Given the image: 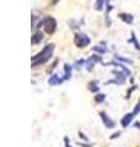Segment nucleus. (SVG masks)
Here are the masks:
<instances>
[{
	"label": "nucleus",
	"instance_id": "obj_1",
	"mask_svg": "<svg viewBox=\"0 0 140 147\" xmlns=\"http://www.w3.org/2000/svg\"><path fill=\"white\" fill-rule=\"evenodd\" d=\"M53 52H54V44H47L38 54H36L32 57V67H36V66L46 64L50 58H52Z\"/></svg>",
	"mask_w": 140,
	"mask_h": 147
},
{
	"label": "nucleus",
	"instance_id": "obj_2",
	"mask_svg": "<svg viewBox=\"0 0 140 147\" xmlns=\"http://www.w3.org/2000/svg\"><path fill=\"white\" fill-rule=\"evenodd\" d=\"M74 42H75L76 47L85 48V47H87V45L91 43V39H90V37H88L87 34L79 33V32H77V33H75V36H74Z\"/></svg>",
	"mask_w": 140,
	"mask_h": 147
},
{
	"label": "nucleus",
	"instance_id": "obj_3",
	"mask_svg": "<svg viewBox=\"0 0 140 147\" xmlns=\"http://www.w3.org/2000/svg\"><path fill=\"white\" fill-rule=\"evenodd\" d=\"M43 28L47 33H49V34L54 33L55 30H57V21H55V18L50 16L46 17L43 20Z\"/></svg>",
	"mask_w": 140,
	"mask_h": 147
},
{
	"label": "nucleus",
	"instance_id": "obj_4",
	"mask_svg": "<svg viewBox=\"0 0 140 147\" xmlns=\"http://www.w3.org/2000/svg\"><path fill=\"white\" fill-rule=\"evenodd\" d=\"M112 74L116 76V79L114 80H109V81H107L106 82V85H111V84H114V85H123L124 82H125V74L123 72H120V71H112Z\"/></svg>",
	"mask_w": 140,
	"mask_h": 147
},
{
	"label": "nucleus",
	"instance_id": "obj_5",
	"mask_svg": "<svg viewBox=\"0 0 140 147\" xmlns=\"http://www.w3.org/2000/svg\"><path fill=\"white\" fill-rule=\"evenodd\" d=\"M99 61H101V57H100V55H97V54H93L92 57H90L86 60L85 66H86V69L88 71H91L93 69V66H95V64H97Z\"/></svg>",
	"mask_w": 140,
	"mask_h": 147
},
{
	"label": "nucleus",
	"instance_id": "obj_6",
	"mask_svg": "<svg viewBox=\"0 0 140 147\" xmlns=\"http://www.w3.org/2000/svg\"><path fill=\"white\" fill-rule=\"evenodd\" d=\"M100 117H101V119H102V123L105 124V126H106L107 129H113V127L116 126V123L112 120V119H111L108 115H107L105 112H100Z\"/></svg>",
	"mask_w": 140,
	"mask_h": 147
},
{
	"label": "nucleus",
	"instance_id": "obj_7",
	"mask_svg": "<svg viewBox=\"0 0 140 147\" xmlns=\"http://www.w3.org/2000/svg\"><path fill=\"white\" fill-rule=\"evenodd\" d=\"M118 16H119L120 20H122L124 24H127V25H132L133 21H134V17H133V15H130V13L122 12V13H119Z\"/></svg>",
	"mask_w": 140,
	"mask_h": 147
},
{
	"label": "nucleus",
	"instance_id": "obj_8",
	"mask_svg": "<svg viewBox=\"0 0 140 147\" xmlns=\"http://www.w3.org/2000/svg\"><path fill=\"white\" fill-rule=\"evenodd\" d=\"M63 81H65V80H64V79H60V77L57 75V74H53V75L49 77L48 84H49L50 86H55V85H62Z\"/></svg>",
	"mask_w": 140,
	"mask_h": 147
},
{
	"label": "nucleus",
	"instance_id": "obj_9",
	"mask_svg": "<svg viewBox=\"0 0 140 147\" xmlns=\"http://www.w3.org/2000/svg\"><path fill=\"white\" fill-rule=\"evenodd\" d=\"M135 115L133 113H128V114H125V115L122 118V120H120V124H122V126L123 127H127L130 123H132V120H133V118H134Z\"/></svg>",
	"mask_w": 140,
	"mask_h": 147
},
{
	"label": "nucleus",
	"instance_id": "obj_10",
	"mask_svg": "<svg viewBox=\"0 0 140 147\" xmlns=\"http://www.w3.org/2000/svg\"><path fill=\"white\" fill-rule=\"evenodd\" d=\"M42 39H43V33L38 31V32H36L35 34H32L31 42H32V44H33V45H36V44H39L42 42Z\"/></svg>",
	"mask_w": 140,
	"mask_h": 147
},
{
	"label": "nucleus",
	"instance_id": "obj_11",
	"mask_svg": "<svg viewBox=\"0 0 140 147\" xmlns=\"http://www.w3.org/2000/svg\"><path fill=\"white\" fill-rule=\"evenodd\" d=\"M87 88L90 90L92 93H97V92L100 91V86H99V81L93 80V81H90L87 85Z\"/></svg>",
	"mask_w": 140,
	"mask_h": 147
},
{
	"label": "nucleus",
	"instance_id": "obj_12",
	"mask_svg": "<svg viewBox=\"0 0 140 147\" xmlns=\"http://www.w3.org/2000/svg\"><path fill=\"white\" fill-rule=\"evenodd\" d=\"M103 65H114V66H117V67H120V69H122V70L124 71V74H125L127 76L132 75V71H130L127 66H124L123 64H120V63H114V61H112V63H109V64H103Z\"/></svg>",
	"mask_w": 140,
	"mask_h": 147
},
{
	"label": "nucleus",
	"instance_id": "obj_13",
	"mask_svg": "<svg viewBox=\"0 0 140 147\" xmlns=\"http://www.w3.org/2000/svg\"><path fill=\"white\" fill-rule=\"evenodd\" d=\"M71 70H73V67H71V65H69V64H64V77L63 79L65 80V81H68V80H70L71 79Z\"/></svg>",
	"mask_w": 140,
	"mask_h": 147
},
{
	"label": "nucleus",
	"instance_id": "obj_14",
	"mask_svg": "<svg viewBox=\"0 0 140 147\" xmlns=\"http://www.w3.org/2000/svg\"><path fill=\"white\" fill-rule=\"evenodd\" d=\"M116 59L118 61H122V63H125V64H128V65H133V60L132 59H129V58H123V57H119V55H116Z\"/></svg>",
	"mask_w": 140,
	"mask_h": 147
},
{
	"label": "nucleus",
	"instance_id": "obj_15",
	"mask_svg": "<svg viewBox=\"0 0 140 147\" xmlns=\"http://www.w3.org/2000/svg\"><path fill=\"white\" fill-rule=\"evenodd\" d=\"M92 50L93 52H96V53H99V54H105L106 52H107V48L105 47H101V45H96V47H93L92 48Z\"/></svg>",
	"mask_w": 140,
	"mask_h": 147
},
{
	"label": "nucleus",
	"instance_id": "obj_16",
	"mask_svg": "<svg viewBox=\"0 0 140 147\" xmlns=\"http://www.w3.org/2000/svg\"><path fill=\"white\" fill-rule=\"evenodd\" d=\"M128 42L130 43V42H133L134 43V47H135V49H140V45H139V42H138V40H137V38H135V34H134V32H132V38H130L129 40H128Z\"/></svg>",
	"mask_w": 140,
	"mask_h": 147
},
{
	"label": "nucleus",
	"instance_id": "obj_17",
	"mask_svg": "<svg viewBox=\"0 0 140 147\" xmlns=\"http://www.w3.org/2000/svg\"><path fill=\"white\" fill-rule=\"evenodd\" d=\"M103 6H105V0H97V1H96V6H95L96 10L102 11V10H103Z\"/></svg>",
	"mask_w": 140,
	"mask_h": 147
},
{
	"label": "nucleus",
	"instance_id": "obj_18",
	"mask_svg": "<svg viewBox=\"0 0 140 147\" xmlns=\"http://www.w3.org/2000/svg\"><path fill=\"white\" fill-rule=\"evenodd\" d=\"M85 64H86L85 59H80V60H77V61L75 63V65H74V66H75L76 70H80V69H81L84 65H85Z\"/></svg>",
	"mask_w": 140,
	"mask_h": 147
},
{
	"label": "nucleus",
	"instance_id": "obj_19",
	"mask_svg": "<svg viewBox=\"0 0 140 147\" xmlns=\"http://www.w3.org/2000/svg\"><path fill=\"white\" fill-rule=\"evenodd\" d=\"M105 99H106V94H103V93H99L95 96V100L97 103H102Z\"/></svg>",
	"mask_w": 140,
	"mask_h": 147
},
{
	"label": "nucleus",
	"instance_id": "obj_20",
	"mask_svg": "<svg viewBox=\"0 0 140 147\" xmlns=\"http://www.w3.org/2000/svg\"><path fill=\"white\" fill-rule=\"evenodd\" d=\"M139 113H140V99H139L138 104L135 105V108H134V110H133V114H134V115H138Z\"/></svg>",
	"mask_w": 140,
	"mask_h": 147
},
{
	"label": "nucleus",
	"instance_id": "obj_21",
	"mask_svg": "<svg viewBox=\"0 0 140 147\" xmlns=\"http://www.w3.org/2000/svg\"><path fill=\"white\" fill-rule=\"evenodd\" d=\"M119 136H120V132L118 131V132H116V134L111 135V140H114V139H117V137H119Z\"/></svg>",
	"mask_w": 140,
	"mask_h": 147
},
{
	"label": "nucleus",
	"instance_id": "obj_22",
	"mask_svg": "<svg viewBox=\"0 0 140 147\" xmlns=\"http://www.w3.org/2000/svg\"><path fill=\"white\" fill-rule=\"evenodd\" d=\"M135 88H137V86H133V87H132V88H130V90H129V92H128V94H127V98H129V97H130V94H132V92H133V91H134Z\"/></svg>",
	"mask_w": 140,
	"mask_h": 147
},
{
	"label": "nucleus",
	"instance_id": "obj_23",
	"mask_svg": "<svg viewBox=\"0 0 140 147\" xmlns=\"http://www.w3.org/2000/svg\"><path fill=\"white\" fill-rule=\"evenodd\" d=\"M64 141H65V147H73L71 145L69 144V140H68V137H64Z\"/></svg>",
	"mask_w": 140,
	"mask_h": 147
},
{
	"label": "nucleus",
	"instance_id": "obj_24",
	"mask_svg": "<svg viewBox=\"0 0 140 147\" xmlns=\"http://www.w3.org/2000/svg\"><path fill=\"white\" fill-rule=\"evenodd\" d=\"M79 136H80V137H81V139H84V140H87V137H86L85 135H84V134H82V132H81V131H79Z\"/></svg>",
	"mask_w": 140,
	"mask_h": 147
},
{
	"label": "nucleus",
	"instance_id": "obj_25",
	"mask_svg": "<svg viewBox=\"0 0 140 147\" xmlns=\"http://www.w3.org/2000/svg\"><path fill=\"white\" fill-rule=\"evenodd\" d=\"M134 126H135V127H139V129H140V121H137V123H135V124H134Z\"/></svg>",
	"mask_w": 140,
	"mask_h": 147
},
{
	"label": "nucleus",
	"instance_id": "obj_26",
	"mask_svg": "<svg viewBox=\"0 0 140 147\" xmlns=\"http://www.w3.org/2000/svg\"><path fill=\"white\" fill-rule=\"evenodd\" d=\"M57 1H59V0H53V3H57Z\"/></svg>",
	"mask_w": 140,
	"mask_h": 147
}]
</instances>
